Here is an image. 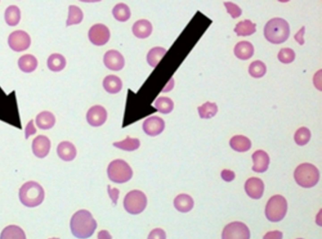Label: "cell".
Wrapping results in <instances>:
<instances>
[{"mask_svg": "<svg viewBox=\"0 0 322 239\" xmlns=\"http://www.w3.org/2000/svg\"><path fill=\"white\" fill-rule=\"evenodd\" d=\"M98 239H112V237L108 231L104 230L99 232Z\"/></svg>", "mask_w": 322, "mask_h": 239, "instance_id": "ee69618b", "label": "cell"}, {"mask_svg": "<svg viewBox=\"0 0 322 239\" xmlns=\"http://www.w3.org/2000/svg\"><path fill=\"white\" fill-rule=\"evenodd\" d=\"M154 105L157 111L164 114L171 113L174 109L173 100L166 97L158 98L155 102Z\"/></svg>", "mask_w": 322, "mask_h": 239, "instance_id": "836d02e7", "label": "cell"}, {"mask_svg": "<svg viewBox=\"0 0 322 239\" xmlns=\"http://www.w3.org/2000/svg\"><path fill=\"white\" fill-rule=\"evenodd\" d=\"M264 32L266 39L272 44H282L289 37L290 25L285 19L274 18L266 24Z\"/></svg>", "mask_w": 322, "mask_h": 239, "instance_id": "7a4b0ae2", "label": "cell"}, {"mask_svg": "<svg viewBox=\"0 0 322 239\" xmlns=\"http://www.w3.org/2000/svg\"><path fill=\"white\" fill-rule=\"evenodd\" d=\"M147 198L141 191L133 190L125 196L123 206L126 212L131 215H139L147 207Z\"/></svg>", "mask_w": 322, "mask_h": 239, "instance_id": "52a82bcc", "label": "cell"}, {"mask_svg": "<svg viewBox=\"0 0 322 239\" xmlns=\"http://www.w3.org/2000/svg\"><path fill=\"white\" fill-rule=\"evenodd\" d=\"M104 61L107 68L112 71L121 70L125 66V59L120 52L110 50L105 54Z\"/></svg>", "mask_w": 322, "mask_h": 239, "instance_id": "4fadbf2b", "label": "cell"}, {"mask_svg": "<svg viewBox=\"0 0 322 239\" xmlns=\"http://www.w3.org/2000/svg\"><path fill=\"white\" fill-rule=\"evenodd\" d=\"M221 177L226 182H230L235 178V174L234 172L228 170V169H223L221 171Z\"/></svg>", "mask_w": 322, "mask_h": 239, "instance_id": "ab89813d", "label": "cell"}, {"mask_svg": "<svg viewBox=\"0 0 322 239\" xmlns=\"http://www.w3.org/2000/svg\"><path fill=\"white\" fill-rule=\"evenodd\" d=\"M103 86L107 92L110 94H116L122 89L123 83L118 76L108 75L104 79Z\"/></svg>", "mask_w": 322, "mask_h": 239, "instance_id": "cb8c5ba5", "label": "cell"}, {"mask_svg": "<svg viewBox=\"0 0 322 239\" xmlns=\"http://www.w3.org/2000/svg\"><path fill=\"white\" fill-rule=\"evenodd\" d=\"M294 138L297 144L302 146L309 142L311 138V132L309 128L303 126L296 131Z\"/></svg>", "mask_w": 322, "mask_h": 239, "instance_id": "d590c367", "label": "cell"}, {"mask_svg": "<svg viewBox=\"0 0 322 239\" xmlns=\"http://www.w3.org/2000/svg\"><path fill=\"white\" fill-rule=\"evenodd\" d=\"M132 32L135 37L139 39H145L152 33V23L145 19L138 20L133 24Z\"/></svg>", "mask_w": 322, "mask_h": 239, "instance_id": "ac0fdd59", "label": "cell"}, {"mask_svg": "<svg viewBox=\"0 0 322 239\" xmlns=\"http://www.w3.org/2000/svg\"><path fill=\"white\" fill-rule=\"evenodd\" d=\"M250 232L248 227L242 222H233L226 225L223 229L222 239H250Z\"/></svg>", "mask_w": 322, "mask_h": 239, "instance_id": "ba28073f", "label": "cell"}, {"mask_svg": "<svg viewBox=\"0 0 322 239\" xmlns=\"http://www.w3.org/2000/svg\"><path fill=\"white\" fill-rule=\"evenodd\" d=\"M88 123L93 126L104 125L107 119V112L104 107L95 105L88 111L87 115Z\"/></svg>", "mask_w": 322, "mask_h": 239, "instance_id": "7c38bea8", "label": "cell"}, {"mask_svg": "<svg viewBox=\"0 0 322 239\" xmlns=\"http://www.w3.org/2000/svg\"><path fill=\"white\" fill-rule=\"evenodd\" d=\"M0 239H27L23 229L20 227L11 225L2 231Z\"/></svg>", "mask_w": 322, "mask_h": 239, "instance_id": "d4e9b609", "label": "cell"}, {"mask_svg": "<svg viewBox=\"0 0 322 239\" xmlns=\"http://www.w3.org/2000/svg\"><path fill=\"white\" fill-rule=\"evenodd\" d=\"M294 178L298 185L305 188L314 187L318 183L320 173L316 166L310 163L299 165L296 168Z\"/></svg>", "mask_w": 322, "mask_h": 239, "instance_id": "277c9868", "label": "cell"}, {"mask_svg": "<svg viewBox=\"0 0 322 239\" xmlns=\"http://www.w3.org/2000/svg\"><path fill=\"white\" fill-rule=\"evenodd\" d=\"M254 166L252 170L256 173H262L268 169L270 158L265 151L262 150H257L252 154Z\"/></svg>", "mask_w": 322, "mask_h": 239, "instance_id": "2e32d148", "label": "cell"}, {"mask_svg": "<svg viewBox=\"0 0 322 239\" xmlns=\"http://www.w3.org/2000/svg\"><path fill=\"white\" fill-rule=\"evenodd\" d=\"M57 153L59 157L64 161H71L75 159L77 150L75 145L68 141H64L58 145Z\"/></svg>", "mask_w": 322, "mask_h": 239, "instance_id": "e0dca14e", "label": "cell"}, {"mask_svg": "<svg viewBox=\"0 0 322 239\" xmlns=\"http://www.w3.org/2000/svg\"><path fill=\"white\" fill-rule=\"evenodd\" d=\"M234 53L238 59L247 60L251 58L254 53V48L251 43L241 41L235 45Z\"/></svg>", "mask_w": 322, "mask_h": 239, "instance_id": "d6986e66", "label": "cell"}, {"mask_svg": "<svg viewBox=\"0 0 322 239\" xmlns=\"http://www.w3.org/2000/svg\"><path fill=\"white\" fill-rule=\"evenodd\" d=\"M278 57L281 63L290 64L295 59V52L290 48H284L279 52Z\"/></svg>", "mask_w": 322, "mask_h": 239, "instance_id": "8d00e7d4", "label": "cell"}, {"mask_svg": "<svg viewBox=\"0 0 322 239\" xmlns=\"http://www.w3.org/2000/svg\"><path fill=\"white\" fill-rule=\"evenodd\" d=\"M113 146L121 150L126 151H133V150L139 149L140 142L138 138H133L127 137L125 140L120 142H116L113 143Z\"/></svg>", "mask_w": 322, "mask_h": 239, "instance_id": "4dcf8cb0", "label": "cell"}, {"mask_svg": "<svg viewBox=\"0 0 322 239\" xmlns=\"http://www.w3.org/2000/svg\"><path fill=\"white\" fill-rule=\"evenodd\" d=\"M45 192L41 185L35 181L23 184L19 190V199L24 206L34 208L42 204Z\"/></svg>", "mask_w": 322, "mask_h": 239, "instance_id": "3957f363", "label": "cell"}, {"mask_svg": "<svg viewBox=\"0 0 322 239\" xmlns=\"http://www.w3.org/2000/svg\"><path fill=\"white\" fill-rule=\"evenodd\" d=\"M36 132L37 130L35 127L34 124H33V120H31L27 126H26L25 130L26 139H28L30 136L34 135Z\"/></svg>", "mask_w": 322, "mask_h": 239, "instance_id": "60d3db41", "label": "cell"}, {"mask_svg": "<svg viewBox=\"0 0 322 239\" xmlns=\"http://www.w3.org/2000/svg\"><path fill=\"white\" fill-rule=\"evenodd\" d=\"M19 68L26 73L34 71L38 66V61L32 54H25L19 58L18 61Z\"/></svg>", "mask_w": 322, "mask_h": 239, "instance_id": "7402d4cb", "label": "cell"}, {"mask_svg": "<svg viewBox=\"0 0 322 239\" xmlns=\"http://www.w3.org/2000/svg\"><path fill=\"white\" fill-rule=\"evenodd\" d=\"M288 210L287 201L281 195H274L267 203L266 218L272 222H278L285 218Z\"/></svg>", "mask_w": 322, "mask_h": 239, "instance_id": "8992f818", "label": "cell"}, {"mask_svg": "<svg viewBox=\"0 0 322 239\" xmlns=\"http://www.w3.org/2000/svg\"><path fill=\"white\" fill-rule=\"evenodd\" d=\"M305 27H303L301 29L298 31L297 34L295 35V39L299 43L300 45H304L305 41L304 39V35L305 34Z\"/></svg>", "mask_w": 322, "mask_h": 239, "instance_id": "7bdbcfd3", "label": "cell"}, {"mask_svg": "<svg viewBox=\"0 0 322 239\" xmlns=\"http://www.w3.org/2000/svg\"><path fill=\"white\" fill-rule=\"evenodd\" d=\"M224 5L226 7L227 13L230 14L233 18L239 17L242 15V9L237 4L231 2H225Z\"/></svg>", "mask_w": 322, "mask_h": 239, "instance_id": "74e56055", "label": "cell"}, {"mask_svg": "<svg viewBox=\"0 0 322 239\" xmlns=\"http://www.w3.org/2000/svg\"><path fill=\"white\" fill-rule=\"evenodd\" d=\"M142 128L147 135L154 137L163 132L165 128V122L161 117L152 116L145 119Z\"/></svg>", "mask_w": 322, "mask_h": 239, "instance_id": "8fae6325", "label": "cell"}, {"mask_svg": "<svg viewBox=\"0 0 322 239\" xmlns=\"http://www.w3.org/2000/svg\"><path fill=\"white\" fill-rule=\"evenodd\" d=\"M166 49L161 47L152 48L148 52L147 56V63L152 68H156L157 64L166 54Z\"/></svg>", "mask_w": 322, "mask_h": 239, "instance_id": "f1b7e54d", "label": "cell"}, {"mask_svg": "<svg viewBox=\"0 0 322 239\" xmlns=\"http://www.w3.org/2000/svg\"><path fill=\"white\" fill-rule=\"evenodd\" d=\"M83 19V13L77 6L71 5L69 7L68 18L66 21V26L77 25L82 22Z\"/></svg>", "mask_w": 322, "mask_h": 239, "instance_id": "1f68e13d", "label": "cell"}, {"mask_svg": "<svg viewBox=\"0 0 322 239\" xmlns=\"http://www.w3.org/2000/svg\"><path fill=\"white\" fill-rule=\"evenodd\" d=\"M301 239V238H300V239Z\"/></svg>", "mask_w": 322, "mask_h": 239, "instance_id": "bcb514c9", "label": "cell"}, {"mask_svg": "<svg viewBox=\"0 0 322 239\" xmlns=\"http://www.w3.org/2000/svg\"><path fill=\"white\" fill-rule=\"evenodd\" d=\"M147 239H166V234L162 229H155L150 233Z\"/></svg>", "mask_w": 322, "mask_h": 239, "instance_id": "f35d334b", "label": "cell"}, {"mask_svg": "<svg viewBox=\"0 0 322 239\" xmlns=\"http://www.w3.org/2000/svg\"><path fill=\"white\" fill-rule=\"evenodd\" d=\"M245 190L250 198L254 200H259L264 193L263 181L261 179L255 178V177L248 179L245 184Z\"/></svg>", "mask_w": 322, "mask_h": 239, "instance_id": "9a60e30c", "label": "cell"}, {"mask_svg": "<svg viewBox=\"0 0 322 239\" xmlns=\"http://www.w3.org/2000/svg\"><path fill=\"white\" fill-rule=\"evenodd\" d=\"M8 42L9 47L13 51L22 52L30 47L31 38L25 31L16 30L9 35Z\"/></svg>", "mask_w": 322, "mask_h": 239, "instance_id": "9c48e42d", "label": "cell"}, {"mask_svg": "<svg viewBox=\"0 0 322 239\" xmlns=\"http://www.w3.org/2000/svg\"><path fill=\"white\" fill-rule=\"evenodd\" d=\"M35 122L38 127L42 130H49L56 123V117L51 112L44 111L37 115Z\"/></svg>", "mask_w": 322, "mask_h": 239, "instance_id": "ffe728a7", "label": "cell"}, {"mask_svg": "<svg viewBox=\"0 0 322 239\" xmlns=\"http://www.w3.org/2000/svg\"><path fill=\"white\" fill-rule=\"evenodd\" d=\"M174 206L179 212H189L194 207V201L190 195L180 194L178 195L174 200Z\"/></svg>", "mask_w": 322, "mask_h": 239, "instance_id": "44dd1931", "label": "cell"}, {"mask_svg": "<svg viewBox=\"0 0 322 239\" xmlns=\"http://www.w3.org/2000/svg\"><path fill=\"white\" fill-rule=\"evenodd\" d=\"M60 239L54 238H51V239Z\"/></svg>", "mask_w": 322, "mask_h": 239, "instance_id": "f6af8a7d", "label": "cell"}, {"mask_svg": "<svg viewBox=\"0 0 322 239\" xmlns=\"http://www.w3.org/2000/svg\"><path fill=\"white\" fill-rule=\"evenodd\" d=\"M230 145L235 151L244 152L250 149L251 141L244 135H235L230 140Z\"/></svg>", "mask_w": 322, "mask_h": 239, "instance_id": "603a6c76", "label": "cell"}, {"mask_svg": "<svg viewBox=\"0 0 322 239\" xmlns=\"http://www.w3.org/2000/svg\"><path fill=\"white\" fill-rule=\"evenodd\" d=\"M234 32L238 36H249L256 32V24L250 20L240 21L237 24Z\"/></svg>", "mask_w": 322, "mask_h": 239, "instance_id": "83f0119b", "label": "cell"}, {"mask_svg": "<svg viewBox=\"0 0 322 239\" xmlns=\"http://www.w3.org/2000/svg\"><path fill=\"white\" fill-rule=\"evenodd\" d=\"M114 18L119 21H126L130 18L131 12L129 7L125 3L116 4L112 10Z\"/></svg>", "mask_w": 322, "mask_h": 239, "instance_id": "f546056e", "label": "cell"}, {"mask_svg": "<svg viewBox=\"0 0 322 239\" xmlns=\"http://www.w3.org/2000/svg\"><path fill=\"white\" fill-rule=\"evenodd\" d=\"M21 19V12L17 6L11 5L4 12V20L11 27L17 25Z\"/></svg>", "mask_w": 322, "mask_h": 239, "instance_id": "484cf974", "label": "cell"}, {"mask_svg": "<svg viewBox=\"0 0 322 239\" xmlns=\"http://www.w3.org/2000/svg\"><path fill=\"white\" fill-rule=\"evenodd\" d=\"M88 37L92 44L98 46L106 44L110 38V32L106 25L102 23L95 24L91 27Z\"/></svg>", "mask_w": 322, "mask_h": 239, "instance_id": "30bf717a", "label": "cell"}, {"mask_svg": "<svg viewBox=\"0 0 322 239\" xmlns=\"http://www.w3.org/2000/svg\"><path fill=\"white\" fill-rule=\"evenodd\" d=\"M283 234L279 231L269 232L263 237V239H283Z\"/></svg>", "mask_w": 322, "mask_h": 239, "instance_id": "b9f144b4", "label": "cell"}, {"mask_svg": "<svg viewBox=\"0 0 322 239\" xmlns=\"http://www.w3.org/2000/svg\"><path fill=\"white\" fill-rule=\"evenodd\" d=\"M66 66V60L63 55L52 54L47 59V66L50 70L59 72L63 70Z\"/></svg>", "mask_w": 322, "mask_h": 239, "instance_id": "4316f807", "label": "cell"}, {"mask_svg": "<svg viewBox=\"0 0 322 239\" xmlns=\"http://www.w3.org/2000/svg\"><path fill=\"white\" fill-rule=\"evenodd\" d=\"M107 174L113 182L122 184L130 180L132 178L133 171L127 162L123 160L116 159L109 164Z\"/></svg>", "mask_w": 322, "mask_h": 239, "instance_id": "5b68a950", "label": "cell"}, {"mask_svg": "<svg viewBox=\"0 0 322 239\" xmlns=\"http://www.w3.org/2000/svg\"><path fill=\"white\" fill-rule=\"evenodd\" d=\"M200 118L209 119L212 118L218 112V107L215 103L207 102L202 106L198 108Z\"/></svg>", "mask_w": 322, "mask_h": 239, "instance_id": "d6a6232c", "label": "cell"}, {"mask_svg": "<svg viewBox=\"0 0 322 239\" xmlns=\"http://www.w3.org/2000/svg\"><path fill=\"white\" fill-rule=\"evenodd\" d=\"M51 147V140L46 136L38 135L33 140L32 151L38 158L43 159L46 157L49 154Z\"/></svg>", "mask_w": 322, "mask_h": 239, "instance_id": "5bb4252c", "label": "cell"}, {"mask_svg": "<svg viewBox=\"0 0 322 239\" xmlns=\"http://www.w3.org/2000/svg\"><path fill=\"white\" fill-rule=\"evenodd\" d=\"M267 68L266 64L261 61L252 62L250 64L249 73L253 78H260L265 75Z\"/></svg>", "mask_w": 322, "mask_h": 239, "instance_id": "e575fe53", "label": "cell"}, {"mask_svg": "<svg viewBox=\"0 0 322 239\" xmlns=\"http://www.w3.org/2000/svg\"><path fill=\"white\" fill-rule=\"evenodd\" d=\"M70 227L71 233L76 238L87 239L94 235L97 223L90 212L81 210L73 215Z\"/></svg>", "mask_w": 322, "mask_h": 239, "instance_id": "6da1fadb", "label": "cell"}]
</instances>
